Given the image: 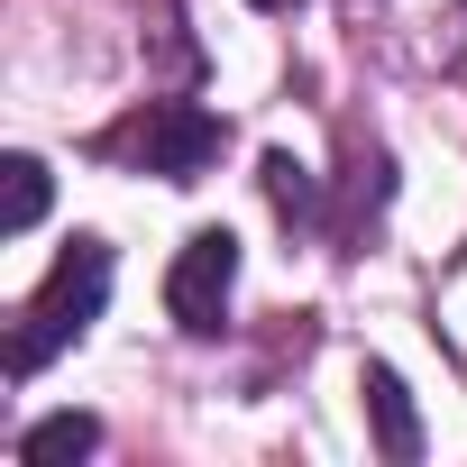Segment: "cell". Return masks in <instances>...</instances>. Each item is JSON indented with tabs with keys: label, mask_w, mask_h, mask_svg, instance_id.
Instances as JSON below:
<instances>
[{
	"label": "cell",
	"mask_w": 467,
	"mask_h": 467,
	"mask_svg": "<svg viewBox=\"0 0 467 467\" xmlns=\"http://www.w3.org/2000/svg\"><path fill=\"white\" fill-rule=\"evenodd\" d=\"M0 174H10V202H0V229H10V239H28V229L47 220V192H56V183H47V165H37V156H10Z\"/></svg>",
	"instance_id": "6"
},
{
	"label": "cell",
	"mask_w": 467,
	"mask_h": 467,
	"mask_svg": "<svg viewBox=\"0 0 467 467\" xmlns=\"http://www.w3.org/2000/svg\"><path fill=\"white\" fill-rule=\"evenodd\" d=\"M266 202H275L285 220H312V202H321V183H312V174H303V165H294V156L275 147V156H266Z\"/></svg>",
	"instance_id": "7"
},
{
	"label": "cell",
	"mask_w": 467,
	"mask_h": 467,
	"mask_svg": "<svg viewBox=\"0 0 467 467\" xmlns=\"http://www.w3.org/2000/svg\"><path fill=\"white\" fill-rule=\"evenodd\" d=\"M358 394H367V421H376V449H385L394 467H412V458H421V412H412L403 376H394V367H367V376H358Z\"/></svg>",
	"instance_id": "4"
},
{
	"label": "cell",
	"mask_w": 467,
	"mask_h": 467,
	"mask_svg": "<svg viewBox=\"0 0 467 467\" xmlns=\"http://www.w3.org/2000/svg\"><path fill=\"white\" fill-rule=\"evenodd\" d=\"M220 147H229V129H220L202 101H147V110H129V119L110 129V156L138 165V174H165V183H192Z\"/></svg>",
	"instance_id": "2"
},
{
	"label": "cell",
	"mask_w": 467,
	"mask_h": 467,
	"mask_svg": "<svg viewBox=\"0 0 467 467\" xmlns=\"http://www.w3.org/2000/svg\"><path fill=\"white\" fill-rule=\"evenodd\" d=\"M92 449H101V421H92V412H47V421L19 440V458H28V467H56V458H92Z\"/></svg>",
	"instance_id": "5"
},
{
	"label": "cell",
	"mask_w": 467,
	"mask_h": 467,
	"mask_svg": "<svg viewBox=\"0 0 467 467\" xmlns=\"http://www.w3.org/2000/svg\"><path fill=\"white\" fill-rule=\"evenodd\" d=\"M101 303H110V248H101V239H74V248L56 257V275L37 285L28 321L10 330V376H37L65 339H83V330L101 321Z\"/></svg>",
	"instance_id": "1"
},
{
	"label": "cell",
	"mask_w": 467,
	"mask_h": 467,
	"mask_svg": "<svg viewBox=\"0 0 467 467\" xmlns=\"http://www.w3.org/2000/svg\"><path fill=\"white\" fill-rule=\"evenodd\" d=\"M229 294H239V239H229V229H192L183 257L165 266V312H174L192 339H211V330L229 321Z\"/></svg>",
	"instance_id": "3"
},
{
	"label": "cell",
	"mask_w": 467,
	"mask_h": 467,
	"mask_svg": "<svg viewBox=\"0 0 467 467\" xmlns=\"http://www.w3.org/2000/svg\"><path fill=\"white\" fill-rule=\"evenodd\" d=\"M248 10H294V0H248Z\"/></svg>",
	"instance_id": "8"
}]
</instances>
